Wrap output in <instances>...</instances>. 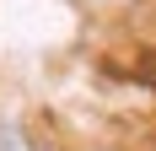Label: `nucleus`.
I'll list each match as a JSON object with an SVG mask.
<instances>
[]
</instances>
